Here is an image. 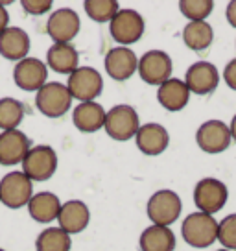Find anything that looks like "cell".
<instances>
[{"label":"cell","instance_id":"21","mask_svg":"<svg viewBox=\"0 0 236 251\" xmlns=\"http://www.w3.org/2000/svg\"><path fill=\"white\" fill-rule=\"evenodd\" d=\"M157 100L166 111L177 113V111L185 109V107L189 105L190 91L183 79L170 78L168 81H165L163 85H159Z\"/></svg>","mask_w":236,"mask_h":251},{"label":"cell","instance_id":"34","mask_svg":"<svg viewBox=\"0 0 236 251\" xmlns=\"http://www.w3.org/2000/svg\"><path fill=\"white\" fill-rule=\"evenodd\" d=\"M9 26V13L4 8V2H0V33Z\"/></svg>","mask_w":236,"mask_h":251},{"label":"cell","instance_id":"33","mask_svg":"<svg viewBox=\"0 0 236 251\" xmlns=\"http://www.w3.org/2000/svg\"><path fill=\"white\" fill-rule=\"evenodd\" d=\"M225 17H227L229 24H231L233 28H236V0H233V2H229V4H227Z\"/></svg>","mask_w":236,"mask_h":251},{"label":"cell","instance_id":"1","mask_svg":"<svg viewBox=\"0 0 236 251\" xmlns=\"http://www.w3.org/2000/svg\"><path fill=\"white\" fill-rule=\"evenodd\" d=\"M181 235L189 246L203 250L218 240V222L211 214L196 211L185 218L181 226Z\"/></svg>","mask_w":236,"mask_h":251},{"label":"cell","instance_id":"37","mask_svg":"<svg viewBox=\"0 0 236 251\" xmlns=\"http://www.w3.org/2000/svg\"><path fill=\"white\" fill-rule=\"evenodd\" d=\"M0 251H6V250H2V248H0Z\"/></svg>","mask_w":236,"mask_h":251},{"label":"cell","instance_id":"3","mask_svg":"<svg viewBox=\"0 0 236 251\" xmlns=\"http://www.w3.org/2000/svg\"><path fill=\"white\" fill-rule=\"evenodd\" d=\"M183 203L181 198L177 192L163 188L157 190L155 194H151L146 205V214L151 220L153 226H163V227H170L173 222L181 216Z\"/></svg>","mask_w":236,"mask_h":251},{"label":"cell","instance_id":"6","mask_svg":"<svg viewBox=\"0 0 236 251\" xmlns=\"http://www.w3.org/2000/svg\"><path fill=\"white\" fill-rule=\"evenodd\" d=\"M67 89L71 93L72 100H79V103L96 102V98L103 91V78L93 67H78L69 76Z\"/></svg>","mask_w":236,"mask_h":251},{"label":"cell","instance_id":"20","mask_svg":"<svg viewBox=\"0 0 236 251\" xmlns=\"http://www.w3.org/2000/svg\"><path fill=\"white\" fill-rule=\"evenodd\" d=\"M105 113L103 105L98 102H81L72 111V122L81 133H96L105 124Z\"/></svg>","mask_w":236,"mask_h":251},{"label":"cell","instance_id":"5","mask_svg":"<svg viewBox=\"0 0 236 251\" xmlns=\"http://www.w3.org/2000/svg\"><path fill=\"white\" fill-rule=\"evenodd\" d=\"M21 165L23 174L30 181H48L57 170V153L47 144L32 146Z\"/></svg>","mask_w":236,"mask_h":251},{"label":"cell","instance_id":"9","mask_svg":"<svg viewBox=\"0 0 236 251\" xmlns=\"http://www.w3.org/2000/svg\"><path fill=\"white\" fill-rule=\"evenodd\" d=\"M227 198L229 190L225 183L214 179V177H205V179L197 181L196 188H194V203H196L197 211L211 214V216L225 207Z\"/></svg>","mask_w":236,"mask_h":251},{"label":"cell","instance_id":"12","mask_svg":"<svg viewBox=\"0 0 236 251\" xmlns=\"http://www.w3.org/2000/svg\"><path fill=\"white\" fill-rule=\"evenodd\" d=\"M48 79V67L45 61H41L37 57H24L23 61H19L13 69V81L19 89L23 91H39L41 87L47 83Z\"/></svg>","mask_w":236,"mask_h":251},{"label":"cell","instance_id":"27","mask_svg":"<svg viewBox=\"0 0 236 251\" xmlns=\"http://www.w3.org/2000/svg\"><path fill=\"white\" fill-rule=\"evenodd\" d=\"M24 118V105L15 98H0V129H17Z\"/></svg>","mask_w":236,"mask_h":251},{"label":"cell","instance_id":"15","mask_svg":"<svg viewBox=\"0 0 236 251\" xmlns=\"http://www.w3.org/2000/svg\"><path fill=\"white\" fill-rule=\"evenodd\" d=\"M105 72L111 79L115 81H126L133 76L137 69H139V59L131 48L118 47L111 48L105 54Z\"/></svg>","mask_w":236,"mask_h":251},{"label":"cell","instance_id":"4","mask_svg":"<svg viewBox=\"0 0 236 251\" xmlns=\"http://www.w3.org/2000/svg\"><path fill=\"white\" fill-rule=\"evenodd\" d=\"M35 105L48 118H59L71 111L72 96L65 83L50 81L35 93Z\"/></svg>","mask_w":236,"mask_h":251},{"label":"cell","instance_id":"35","mask_svg":"<svg viewBox=\"0 0 236 251\" xmlns=\"http://www.w3.org/2000/svg\"><path fill=\"white\" fill-rule=\"evenodd\" d=\"M229 131H231V139L236 142V115L231 120V126H229Z\"/></svg>","mask_w":236,"mask_h":251},{"label":"cell","instance_id":"18","mask_svg":"<svg viewBox=\"0 0 236 251\" xmlns=\"http://www.w3.org/2000/svg\"><path fill=\"white\" fill-rule=\"evenodd\" d=\"M32 48V41L28 31L19 26H8L0 33V55L9 61H23L28 57Z\"/></svg>","mask_w":236,"mask_h":251},{"label":"cell","instance_id":"16","mask_svg":"<svg viewBox=\"0 0 236 251\" xmlns=\"http://www.w3.org/2000/svg\"><path fill=\"white\" fill-rule=\"evenodd\" d=\"M32 144L28 135L21 129H9L0 133V165L15 166L23 163Z\"/></svg>","mask_w":236,"mask_h":251},{"label":"cell","instance_id":"11","mask_svg":"<svg viewBox=\"0 0 236 251\" xmlns=\"http://www.w3.org/2000/svg\"><path fill=\"white\" fill-rule=\"evenodd\" d=\"M231 131L229 126L221 120H207L197 127L196 142L199 150L205 153H221L231 144Z\"/></svg>","mask_w":236,"mask_h":251},{"label":"cell","instance_id":"14","mask_svg":"<svg viewBox=\"0 0 236 251\" xmlns=\"http://www.w3.org/2000/svg\"><path fill=\"white\" fill-rule=\"evenodd\" d=\"M185 83L189 87L190 94L194 93L197 96H207V94L216 91V87L220 83V74L212 63L196 61L189 67L187 76H185Z\"/></svg>","mask_w":236,"mask_h":251},{"label":"cell","instance_id":"31","mask_svg":"<svg viewBox=\"0 0 236 251\" xmlns=\"http://www.w3.org/2000/svg\"><path fill=\"white\" fill-rule=\"evenodd\" d=\"M21 6L30 15H45L52 9V0H23Z\"/></svg>","mask_w":236,"mask_h":251},{"label":"cell","instance_id":"25","mask_svg":"<svg viewBox=\"0 0 236 251\" xmlns=\"http://www.w3.org/2000/svg\"><path fill=\"white\" fill-rule=\"evenodd\" d=\"M214 30L212 26L201 21V23H189L183 30V43L194 50V52H203L212 45Z\"/></svg>","mask_w":236,"mask_h":251},{"label":"cell","instance_id":"22","mask_svg":"<svg viewBox=\"0 0 236 251\" xmlns=\"http://www.w3.org/2000/svg\"><path fill=\"white\" fill-rule=\"evenodd\" d=\"M78 50L71 43H54L47 52V67L59 74H69L78 69Z\"/></svg>","mask_w":236,"mask_h":251},{"label":"cell","instance_id":"28","mask_svg":"<svg viewBox=\"0 0 236 251\" xmlns=\"http://www.w3.org/2000/svg\"><path fill=\"white\" fill-rule=\"evenodd\" d=\"M83 8L91 21L103 24L113 21V17L120 11V4L117 0H87Z\"/></svg>","mask_w":236,"mask_h":251},{"label":"cell","instance_id":"13","mask_svg":"<svg viewBox=\"0 0 236 251\" xmlns=\"http://www.w3.org/2000/svg\"><path fill=\"white\" fill-rule=\"evenodd\" d=\"M81 21L71 8L55 9L47 21V33L54 43H71L79 33Z\"/></svg>","mask_w":236,"mask_h":251},{"label":"cell","instance_id":"2","mask_svg":"<svg viewBox=\"0 0 236 251\" xmlns=\"http://www.w3.org/2000/svg\"><path fill=\"white\" fill-rule=\"evenodd\" d=\"M141 127V118L135 107L127 105V103H120L111 107L105 113V124L103 129L105 133L109 135L113 141L118 142H126L131 141L137 131Z\"/></svg>","mask_w":236,"mask_h":251},{"label":"cell","instance_id":"29","mask_svg":"<svg viewBox=\"0 0 236 251\" xmlns=\"http://www.w3.org/2000/svg\"><path fill=\"white\" fill-rule=\"evenodd\" d=\"M179 9L190 23H201L212 13L214 2L212 0H181Z\"/></svg>","mask_w":236,"mask_h":251},{"label":"cell","instance_id":"24","mask_svg":"<svg viewBox=\"0 0 236 251\" xmlns=\"http://www.w3.org/2000/svg\"><path fill=\"white\" fill-rule=\"evenodd\" d=\"M141 251H173L175 250V235L170 227L153 226L146 227L139 238Z\"/></svg>","mask_w":236,"mask_h":251},{"label":"cell","instance_id":"30","mask_svg":"<svg viewBox=\"0 0 236 251\" xmlns=\"http://www.w3.org/2000/svg\"><path fill=\"white\" fill-rule=\"evenodd\" d=\"M218 242L223 250H236V214H229L218 224Z\"/></svg>","mask_w":236,"mask_h":251},{"label":"cell","instance_id":"23","mask_svg":"<svg viewBox=\"0 0 236 251\" xmlns=\"http://www.w3.org/2000/svg\"><path fill=\"white\" fill-rule=\"evenodd\" d=\"M28 212L35 222L39 224H50L57 220L59 211H61V201L59 198L55 196L54 192H39V194H33L30 203L26 205Z\"/></svg>","mask_w":236,"mask_h":251},{"label":"cell","instance_id":"32","mask_svg":"<svg viewBox=\"0 0 236 251\" xmlns=\"http://www.w3.org/2000/svg\"><path fill=\"white\" fill-rule=\"evenodd\" d=\"M223 79H225V83H227L233 91H236V57L227 63V67H225V71H223Z\"/></svg>","mask_w":236,"mask_h":251},{"label":"cell","instance_id":"8","mask_svg":"<svg viewBox=\"0 0 236 251\" xmlns=\"http://www.w3.org/2000/svg\"><path fill=\"white\" fill-rule=\"evenodd\" d=\"M144 19L139 11L135 9H120L117 15L113 17V21L109 23V33L111 37L120 43L122 47L133 45L137 41H141L144 35Z\"/></svg>","mask_w":236,"mask_h":251},{"label":"cell","instance_id":"36","mask_svg":"<svg viewBox=\"0 0 236 251\" xmlns=\"http://www.w3.org/2000/svg\"><path fill=\"white\" fill-rule=\"evenodd\" d=\"M216 251H229V250H216Z\"/></svg>","mask_w":236,"mask_h":251},{"label":"cell","instance_id":"7","mask_svg":"<svg viewBox=\"0 0 236 251\" xmlns=\"http://www.w3.org/2000/svg\"><path fill=\"white\" fill-rule=\"evenodd\" d=\"M33 196V181L23 172H9L0 179V203L9 209H23Z\"/></svg>","mask_w":236,"mask_h":251},{"label":"cell","instance_id":"17","mask_svg":"<svg viewBox=\"0 0 236 251\" xmlns=\"http://www.w3.org/2000/svg\"><path fill=\"white\" fill-rule=\"evenodd\" d=\"M135 142H137V148L141 150L144 155L155 157L161 155L168 148L170 135L165 126L157 124V122H148L139 127V131L135 135Z\"/></svg>","mask_w":236,"mask_h":251},{"label":"cell","instance_id":"19","mask_svg":"<svg viewBox=\"0 0 236 251\" xmlns=\"http://www.w3.org/2000/svg\"><path fill=\"white\" fill-rule=\"evenodd\" d=\"M57 222L65 233L69 235H78L81 231H85L89 222H91V211L81 200H69L61 203V211L57 216Z\"/></svg>","mask_w":236,"mask_h":251},{"label":"cell","instance_id":"26","mask_svg":"<svg viewBox=\"0 0 236 251\" xmlns=\"http://www.w3.org/2000/svg\"><path fill=\"white\" fill-rule=\"evenodd\" d=\"M72 238L61 227H48L41 231L35 240L37 251H71Z\"/></svg>","mask_w":236,"mask_h":251},{"label":"cell","instance_id":"10","mask_svg":"<svg viewBox=\"0 0 236 251\" xmlns=\"http://www.w3.org/2000/svg\"><path fill=\"white\" fill-rule=\"evenodd\" d=\"M172 57L163 50H150L139 59V76L148 85H163L172 78Z\"/></svg>","mask_w":236,"mask_h":251}]
</instances>
